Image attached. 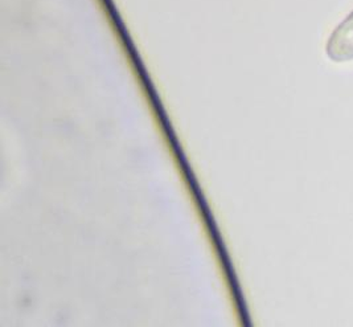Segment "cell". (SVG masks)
<instances>
[{
    "instance_id": "6da1fadb",
    "label": "cell",
    "mask_w": 353,
    "mask_h": 327,
    "mask_svg": "<svg viewBox=\"0 0 353 327\" xmlns=\"http://www.w3.org/2000/svg\"><path fill=\"white\" fill-rule=\"evenodd\" d=\"M325 54L334 63L353 61V11L328 37Z\"/></svg>"
}]
</instances>
